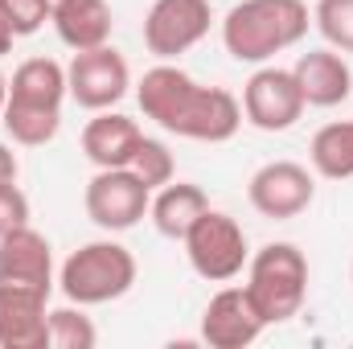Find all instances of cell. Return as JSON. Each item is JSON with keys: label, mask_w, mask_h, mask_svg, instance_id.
Wrapping results in <instances>:
<instances>
[{"label": "cell", "mask_w": 353, "mask_h": 349, "mask_svg": "<svg viewBox=\"0 0 353 349\" xmlns=\"http://www.w3.org/2000/svg\"><path fill=\"white\" fill-rule=\"evenodd\" d=\"M136 99H140V111L152 123H161L165 132H173L181 140L222 144L243 128V103L230 90L201 87L197 79H189L173 62H161V66L144 70Z\"/></svg>", "instance_id": "obj_1"}, {"label": "cell", "mask_w": 353, "mask_h": 349, "mask_svg": "<svg viewBox=\"0 0 353 349\" xmlns=\"http://www.w3.org/2000/svg\"><path fill=\"white\" fill-rule=\"evenodd\" d=\"M312 12L304 0H239L222 17V46L234 62H267L304 41Z\"/></svg>", "instance_id": "obj_2"}, {"label": "cell", "mask_w": 353, "mask_h": 349, "mask_svg": "<svg viewBox=\"0 0 353 349\" xmlns=\"http://www.w3.org/2000/svg\"><path fill=\"white\" fill-rule=\"evenodd\" d=\"M247 296L267 325L292 321L308 300V259L296 243H267L247 263Z\"/></svg>", "instance_id": "obj_3"}, {"label": "cell", "mask_w": 353, "mask_h": 349, "mask_svg": "<svg viewBox=\"0 0 353 349\" xmlns=\"http://www.w3.org/2000/svg\"><path fill=\"white\" fill-rule=\"evenodd\" d=\"M136 255L115 243V239H94V243H83L70 259L62 263L58 271V283H62V296L70 304H83V308H94V304H111L119 296L132 292L136 283Z\"/></svg>", "instance_id": "obj_4"}, {"label": "cell", "mask_w": 353, "mask_h": 349, "mask_svg": "<svg viewBox=\"0 0 353 349\" xmlns=\"http://www.w3.org/2000/svg\"><path fill=\"white\" fill-rule=\"evenodd\" d=\"M181 243H185L189 267L201 279H210V283H226V279H234L251 263L247 230L230 214H222V210H205Z\"/></svg>", "instance_id": "obj_5"}, {"label": "cell", "mask_w": 353, "mask_h": 349, "mask_svg": "<svg viewBox=\"0 0 353 349\" xmlns=\"http://www.w3.org/2000/svg\"><path fill=\"white\" fill-rule=\"evenodd\" d=\"M83 206H87V218L99 230L123 235V230H132V226L148 214L152 189L132 173V169H99V173L87 181Z\"/></svg>", "instance_id": "obj_6"}, {"label": "cell", "mask_w": 353, "mask_h": 349, "mask_svg": "<svg viewBox=\"0 0 353 349\" xmlns=\"http://www.w3.org/2000/svg\"><path fill=\"white\" fill-rule=\"evenodd\" d=\"M132 87V70L128 58L107 41L94 50H79L66 66V90L79 107L87 111H111Z\"/></svg>", "instance_id": "obj_7"}, {"label": "cell", "mask_w": 353, "mask_h": 349, "mask_svg": "<svg viewBox=\"0 0 353 349\" xmlns=\"http://www.w3.org/2000/svg\"><path fill=\"white\" fill-rule=\"evenodd\" d=\"M210 0H152L144 17V46L161 62H173L210 33Z\"/></svg>", "instance_id": "obj_8"}, {"label": "cell", "mask_w": 353, "mask_h": 349, "mask_svg": "<svg viewBox=\"0 0 353 349\" xmlns=\"http://www.w3.org/2000/svg\"><path fill=\"white\" fill-rule=\"evenodd\" d=\"M304 94L296 87L292 70L279 66H263L247 79L243 87V119L259 132H288L296 128V119L304 115Z\"/></svg>", "instance_id": "obj_9"}, {"label": "cell", "mask_w": 353, "mask_h": 349, "mask_svg": "<svg viewBox=\"0 0 353 349\" xmlns=\"http://www.w3.org/2000/svg\"><path fill=\"white\" fill-rule=\"evenodd\" d=\"M247 197L263 218L288 222V218H300L312 206L316 181L296 161H267L263 169H255V177L247 181Z\"/></svg>", "instance_id": "obj_10"}, {"label": "cell", "mask_w": 353, "mask_h": 349, "mask_svg": "<svg viewBox=\"0 0 353 349\" xmlns=\"http://www.w3.org/2000/svg\"><path fill=\"white\" fill-rule=\"evenodd\" d=\"M50 292L29 283H0V349L50 346Z\"/></svg>", "instance_id": "obj_11"}, {"label": "cell", "mask_w": 353, "mask_h": 349, "mask_svg": "<svg viewBox=\"0 0 353 349\" xmlns=\"http://www.w3.org/2000/svg\"><path fill=\"white\" fill-rule=\"evenodd\" d=\"M267 321L259 317L247 288H222L201 312V341L210 349H247L259 341Z\"/></svg>", "instance_id": "obj_12"}, {"label": "cell", "mask_w": 353, "mask_h": 349, "mask_svg": "<svg viewBox=\"0 0 353 349\" xmlns=\"http://www.w3.org/2000/svg\"><path fill=\"white\" fill-rule=\"evenodd\" d=\"M0 283L54 288V247L33 226H17L0 239Z\"/></svg>", "instance_id": "obj_13"}, {"label": "cell", "mask_w": 353, "mask_h": 349, "mask_svg": "<svg viewBox=\"0 0 353 349\" xmlns=\"http://www.w3.org/2000/svg\"><path fill=\"white\" fill-rule=\"evenodd\" d=\"M296 87L308 107H337L353 94V70L337 50H308L292 66Z\"/></svg>", "instance_id": "obj_14"}, {"label": "cell", "mask_w": 353, "mask_h": 349, "mask_svg": "<svg viewBox=\"0 0 353 349\" xmlns=\"http://www.w3.org/2000/svg\"><path fill=\"white\" fill-rule=\"evenodd\" d=\"M140 140V123L119 111H94V119L83 128V152L94 169H128Z\"/></svg>", "instance_id": "obj_15"}, {"label": "cell", "mask_w": 353, "mask_h": 349, "mask_svg": "<svg viewBox=\"0 0 353 349\" xmlns=\"http://www.w3.org/2000/svg\"><path fill=\"white\" fill-rule=\"evenodd\" d=\"M54 29L58 37L79 54V50H94L111 41L115 17L107 0H54Z\"/></svg>", "instance_id": "obj_16"}, {"label": "cell", "mask_w": 353, "mask_h": 349, "mask_svg": "<svg viewBox=\"0 0 353 349\" xmlns=\"http://www.w3.org/2000/svg\"><path fill=\"white\" fill-rule=\"evenodd\" d=\"M205 210H210V197H205L201 185H193V181H169V185H161V189L152 193L148 218H152V226H157L165 239H176V243H181Z\"/></svg>", "instance_id": "obj_17"}, {"label": "cell", "mask_w": 353, "mask_h": 349, "mask_svg": "<svg viewBox=\"0 0 353 349\" xmlns=\"http://www.w3.org/2000/svg\"><path fill=\"white\" fill-rule=\"evenodd\" d=\"M66 66L54 58H29L12 70L8 79V103H25V107H54L62 111L66 99Z\"/></svg>", "instance_id": "obj_18"}, {"label": "cell", "mask_w": 353, "mask_h": 349, "mask_svg": "<svg viewBox=\"0 0 353 349\" xmlns=\"http://www.w3.org/2000/svg\"><path fill=\"white\" fill-rule=\"evenodd\" d=\"M312 169L329 181H345L353 177V119H341V123H325L316 136H312Z\"/></svg>", "instance_id": "obj_19"}, {"label": "cell", "mask_w": 353, "mask_h": 349, "mask_svg": "<svg viewBox=\"0 0 353 349\" xmlns=\"http://www.w3.org/2000/svg\"><path fill=\"white\" fill-rule=\"evenodd\" d=\"M0 123H4V132L12 136V144H21V148H41V144H50V140L62 132V111H54V107H25V103H4Z\"/></svg>", "instance_id": "obj_20"}, {"label": "cell", "mask_w": 353, "mask_h": 349, "mask_svg": "<svg viewBox=\"0 0 353 349\" xmlns=\"http://www.w3.org/2000/svg\"><path fill=\"white\" fill-rule=\"evenodd\" d=\"M94 341H99V329L83 304H66L50 312V346L54 349H94Z\"/></svg>", "instance_id": "obj_21"}, {"label": "cell", "mask_w": 353, "mask_h": 349, "mask_svg": "<svg viewBox=\"0 0 353 349\" xmlns=\"http://www.w3.org/2000/svg\"><path fill=\"white\" fill-rule=\"evenodd\" d=\"M312 25L321 29V37L333 50L353 54V0H316Z\"/></svg>", "instance_id": "obj_22"}, {"label": "cell", "mask_w": 353, "mask_h": 349, "mask_svg": "<svg viewBox=\"0 0 353 349\" xmlns=\"http://www.w3.org/2000/svg\"><path fill=\"white\" fill-rule=\"evenodd\" d=\"M128 169L140 177L152 193H157L161 185H169L173 173H176L169 144H165V140H152V136H144V140H140V148H136V157H132V165H128Z\"/></svg>", "instance_id": "obj_23"}, {"label": "cell", "mask_w": 353, "mask_h": 349, "mask_svg": "<svg viewBox=\"0 0 353 349\" xmlns=\"http://www.w3.org/2000/svg\"><path fill=\"white\" fill-rule=\"evenodd\" d=\"M0 17L12 25L17 37H29L54 17V0H0Z\"/></svg>", "instance_id": "obj_24"}, {"label": "cell", "mask_w": 353, "mask_h": 349, "mask_svg": "<svg viewBox=\"0 0 353 349\" xmlns=\"http://www.w3.org/2000/svg\"><path fill=\"white\" fill-rule=\"evenodd\" d=\"M17 226H29V197L21 193L17 181H4L0 185V239Z\"/></svg>", "instance_id": "obj_25"}, {"label": "cell", "mask_w": 353, "mask_h": 349, "mask_svg": "<svg viewBox=\"0 0 353 349\" xmlns=\"http://www.w3.org/2000/svg\"><path fill=\"white\" fill-rule=\"evenodd\" d=\"M17 173H21L17 152H12L8 144H0V185H4V181H17Z\"/></svg>", "instance_id": "obj_26"}, {"label": "cell", "mask_w": 353, "mask_h": 349, "mask_svg": "<svg viewBox=\"0 0 353 349\" xmlns=\"http://www.w3.org/2000/svg\"><path fill=\"white\" fill-rule=\"evenodd\" d=\"M12 41H17V33H12V25H8V21L0 17V58H4L8 50H12Z\"/></svg>", "instance_id": "obj_27"}, {"label": "cell", "mask_w": 353, "mask_h": 349, "mask_svg": "<svg viewBox=\"0 0 353 349\" xmlns=\"http://www.w3.org/2000/svg\"><path fill=\"white\" fill-rule=\"evenodd\" d=\"M4 103H8V79H4V70H0V115H4Z\"/></svg>", "instance_id": "obj_28"}]
</instances>
